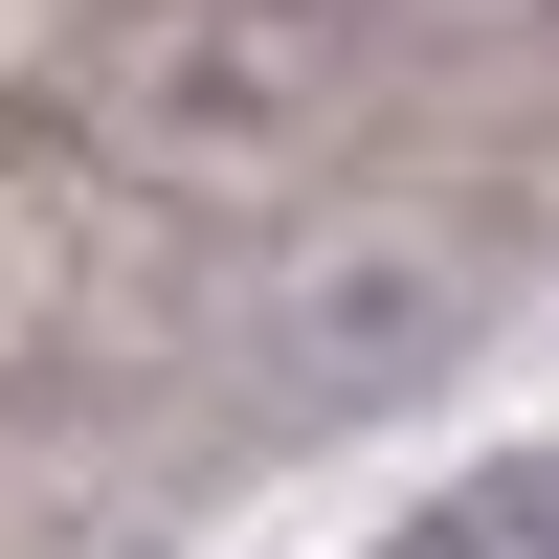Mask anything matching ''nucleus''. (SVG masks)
<instances>
[{"label":"nucleus","mask_w":559,"mask_h":559,"mask_svg":"<svg viewBox=\"0 0 559 559\" xmlns=\"http://www.w3.org/2000/svg\"><path fill=\"white\" fill-rule=\"evenodd\" d=\"M358 559H559V448H515V471H471V492H426V515L358 537Z\"/></svg>","instance_id":"obj_1"}]
</instances>
